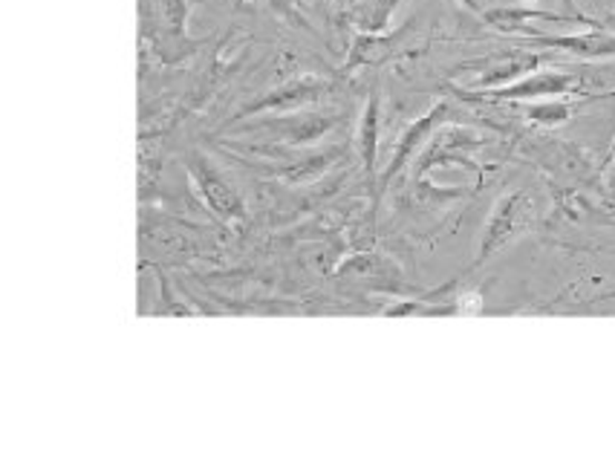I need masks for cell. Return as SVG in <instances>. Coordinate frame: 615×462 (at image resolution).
I'll return each mask as SVG.
<instances>
[{
	"label": "cell",
	"instance_id": "6da1fadb",
	"mask_svg": "<svg viewBox=\"0 0 615 462\" xmlns=\"http://www.w3.org/2000/svg\"><path fill=\"white\" fill-rule=\"evenodd\" d=\"M584 85L580 72L564 70H535L515 85L497 87L486 92H466L468 99H488V101H538V99H560L569 92H578Z\"/></svg>",
	"mask_w": 615,
	"mask_h": 462
},
{
	"label": "cell",
	"instance_id": "7a4b0ae2",
	"mask_svg": "<svg viewBox=\"0 0 615 462\" xmlns=\"http://www.w3.org/2000/svg\"><path fill=\"white\" fill-rule=\"evenodd\" d=\"M482 21L488 23L497 32H511V36H524L529 29V21H549V23H580V27H602L598 21L587 18V14L575 12H549V9H535V7H495L482 9Z\"/></svg>",
	"mask_w": 615,
	"mask_h": 462
},
{
	"label": "cell",
	"instance_id": "3957f363",
	"mask_svg": "<svg viewBox=\"0 0 615 462\" xmlns=\"http://www.w3.org/2000/svg\"><path fill=\"white\" fill-rule=\"evenodd\" d=\"M529 47H544V50H560L569 56L580 58V61H604V58H615V36L604 32V29H589V32H575V36H526Z\"/></svg>",
	"mask_w": 615,
	"mask_h": 462
},
{
	"label": "cell",
	"instance_id": "277c9868",
	"mask_svg": "<svg viewBox=\"0 0 615 462\" xmlns=\"http://www.w3.org/2000/svg\"><path fill=\"white\" fill-rule=\"evenodd\" d=\"M192 177H194V185H197V191L203 194L205 206L212 208L217 217H223L226 223L243 220L241 197H237V194H234L232 188L219 179V174H214L203 159H194Z\"/></svg>",
	"mask_w": 615,
	"mask_h": 462
},
{
	"label": "cell",
	"instance_id": "5b68a950",
	"mask_svg": "<svg viewBox=\"0 0 615 462\" xmlns=\"http://www.w3.org/2000/svg\"><path fill=\"white\" fill-rule=\"evenodd\" d=\"M524 203L526 194H509V197H502L497 203L495 214H491V220L486 226V235H482V246H480V264L488 261V257L495 255L497 249H502L509 237L515 235L517 226H520V217H524Z\"/></svg>",
	"mask_w": 615,
	"mask_h": 462
},
{
	"label": "cell",
	"instance_id": "8992f818",
	"mask_svg": "<svg viewBox=\"0 0 615 462\" xmlns=\"http://www.w3.org/2000/svg\"><path fill=\"white\" fill-rule=\"evenodd\" d=\"M540 65V56L526 50H511L506 56H497L488 61L486 72L475 81V87L480 90H497V87L515 85L517 79H524L529 72H535V67Z\"/></svg>",
	"mask_w": 615,
	"mask_h": 462
},
{
	"label": "cell",
	"instance_id": "52a82bcc",
	"mask_svg": "<svg viewBox=\"0 0 615 462\" xmlns=\"http://www.w3.org/2000/svg\"><path fill=\"white\" fill-rule=\"evenodd\" d=\"M446 116H448V105H446V101H439V105H433L431 110H428V114L422 116V119H417V121H413V125H410L408 130H404L402 139H399V145H397V154H393V159H390L388 177H384V179H393L399 171H402L404 163H408V159L413 157V150H417L419 145H422L424 136L431 134V130L437 128V125H442V121H446Z\"/></svg>",
	"mask_w": 615,
	"mask_h": 462
},
{
	"label": "cell",
	"instance_id": "ba28073f",
	"mask_svg": "<svg viewBox=\"0 0 615 462\" xmlns=\"http://www.w3.org/2000/svg\"><path fill=\"white\" fill-rule=\"evenodd\" d=\"M324 90H326L324 81H315V79L292 81V85H286V87H281V90L270 92L266 99L252 101V105H248V107H243L241 114H237V119H243V116H248V114H261V110H270V107H275V105H286V101L297 105V101L315 99V96H321V92H324Z\"/></svg>",
	"mask_w": 615,
	"mask_h": 462
},
{
	"label": "cell",
	"instance_id": "9c48e42d",
	"mask_svg": "<svg viewBox=\"0 0 615 462\" xmlns=\"http://www.w3.org/2000/svg\"><path fill=\"white\" fill-rule=\"evenodd\" d=\"M375 148H379V96L368 101L359 128L361 163H364V171H368L370 179H375Z\"/></svg>",
	"mask_w": 615,
	"mask_h": 462
},
{
	"label": "cell",
	"instance_id": "30bf717a",
	"mask_svg": "<svg viewBox=\"0 0 615 462\" xmlns=\"http://www.w3.org/2000/svg\"><path fill=\"white\" fill-rule=\"evenodd\" d=\"M399 3L402 0H370V3L355 9L353 23L361 32H368V36H382V32L390 29V18H393Z\"/></svg>",
	"mask_w": 615,
	"mask_h": 462
},
{
	"label": "cell",
	"instance_id": "8fae6325",
	"mask_svg": "<svg viewBox=\"0 0 615 462\" xmlns=\"http://www.w3.org/2000/svg\"><path fill=\"white\" fill-rule=\"evenodd\" d=\"M575 105L564 99H546L538 105L526 107V116H529L535 125H544V128H555V125H564V121L573 119Z\"/></svg>",
	"mask_w": 615,
	"mask_h": 462
},
{
	"label": "cell",
	"instance_id": "7c38bea8",
	"mask_svg": "<svg viewBox=\"0 0 615 462\" xmlns=\"http://www.w3.org/2000/svg\"><path fill=\"white\" fill-rule=\"evenodd\" d=\"M163 14H165V23H168L170 29V36L183 38L185 18H188V7H185L183 0H163Z\"/></svg>",
	"mask_w": 615,
	"mask_h": 462
},
{
	"label": "cell",
	"instance_id": "4fadbf2b",
	"mask_svg": "<svg viewBox=\"0 0 615 462\" xmlns=\"http://www.w3.org/2000/svg\"><path fill=\"white\" fill-rule=\"evenodd\" d=\"M564 7H566V9H569V12L580 14V12H578V9H575V0H564Z\"/></svg>",
	"mask_w": 615,
	"mask_h": 462
},
{
	"label": "cell",
	"instance_id": "5bb4252c",
	"mask_svg": "<svg viewBox=\"0 0 615 462\" xmlns=\"http://www.w3.org/2000/svg\"><path fill=\"white\" fill-rule=\"evenodd\" d=\"M609 163H613V171H615V142H613V154H609Z\"/></svg>",
	"mask_w": 615,
	"mask_h": 462
}]
</instances>
